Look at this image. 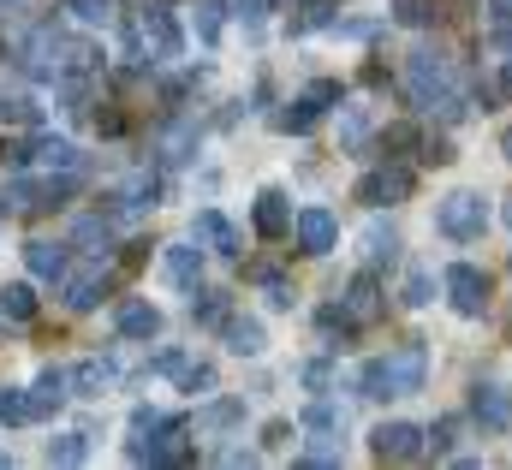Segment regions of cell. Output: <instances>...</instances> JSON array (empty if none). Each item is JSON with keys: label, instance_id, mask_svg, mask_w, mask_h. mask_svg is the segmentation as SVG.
Masks as SVG:
<instances>
[{"label": "cell", "instance_id": "50", "mask_svg": "<svg viewBox=\"0 0 512 470\" xmlns=\"http://www.w3.org/2000/svg\"><path fill=\"white\" fill-rule=\"evenodd\" d=\"M507 221H512V209H507Z\"/></svg>", "mask_w": 512, "mask_h": 470}, {"label": "cell", "instance_id": "22", "mask_svg": "<svg viewBox=\"0 0 512 470\" xmlns=\"http://www.w3.org/2000/svg\"><path fill=\"white\" fill-rule=\"evenodd\" d=\"M191 149H197V125H173L161 137V161H191Z\"/></svg>", "mask_w": 512, "mask_h": 470}, {"label": "cell", "instance_id": "17", "mask_svg": "<svg viewBox=\"0 0 512 470\" xmlns=\"http://www.w3.org/2000/svg\"><path fill=\"white\" fill-rule=\"evenodd\" d=\"M120 334H126V340H155V334H161V310H155V304H137V298L120 304Z\"/></svg>", "mask_w": 512, "mask_h": 470}, {"label": "cell", "instance_id": "39", "mask_svg": "<svg viewBox=\"0 0 512 470\" xmlns=\"http://www.w3.org/2000/svg\"><path fill=\"white\" fill-rule=\"evenodd\" d=\"M262 280H268V304H274V310H286V304H292V286H286V280H274V274H262Z\"/></svg>", "mask_w": 512, "mask_h": 470}, {"label": "cell", "instance_id": "16", "mask_svg": "<svg viewBox=\"0 0 512 470\" xmlns=\"http://www.w3.org/2000/svg\"><path fill=\"white\" fill-rule=\"evenodd\" d=\"M66 387H72V375H66V369H42V375H36V393H30L36 417L60 411V405H66Z\"/></svg>", "mask_w": 512, "mask_h": 470}, {"label": "cell", "instance_id": "35", "mask_svg": "<svg viewBox=\"0 0 512 470\" xmlns=\"http://www.w3.org/2000/svg\"><path fill=\"white\" fill-rule=\"evenodd\" d=\"M179 381H185V393H197V387H215V369L209 363H179Z\"/></svg>", "mask_w": 512, "mask_h": 470}, {"label": "cell", "instance_id": "25", "mask_svg": "<svg viewBox=\"0 0 512 470\" xmlns=\"http://www.w3.org/2000/svg\"><path fill=\"white\" fill-rule=\"evenodd\" d=\"M0 316H12V322H30V316H36V298H30V286H6V292H0Z\"/></svg>", "mask_w": 512, "mask_h": 470}, {"label": "cell", "instance_id": "5", "mask_svg": "<svg viewBox=\"0 0 512 470\" xmlns=\"http://www.w3.org/2000/svg\"><path fill=\"white\" fill-rule=\"evenodd\" d=\"M441 280H447V298H453L465 316H477V310H483V298H489V274H483V268H471V262H453Z\"/></svg>", "mask_w": 512, "mask_h": 470}, {"label": "cell", "instance_id": "44", "mask_svg": "<svg viewBox=\"0 0 512 470\" xmlns=\"http://www.w3.org/2000/svg\"><path fill=\"white\" fill-rule=\"evenodd\" d=\"M489 12H495L501 24H512V0H489Z\"/></svg>", "mask_w": 512, "mask_h": 470}, {"label": "cell", "instance_id": "31", "mask_svg": "<svg viewBox=\"0 0 512 470\" xmlns=\"http://www.w3.org/2000/svg\"><path fill=\"white\" fill-rule=\"evenodd\" d=\"M221 18H227V0H197V30H203V42L221 36Z\"/></svg>", "mask_w": 512, "mask_h": 470}, {"label": "cell", "instance_id": "11", "mask_svg": "<svg viewBox=\"0 0 512 470\" xmlns=\"http://www.w3.org/2000/svg\"><path fill=\"white\" fill-rule=\"evenodd\" d=\"M54 54H66V36H60L54 24H42V30L30 36V72H36V78H54V72H60Z\"/></svg>", "mask_w": 512, "mask_h": 470}, {"label": "cell", "instance_id": "42", "mask_svg": "<svg viewBox=\"0 0 512 470\" xmlns=\"http://www.w3.org/2000/svg\"><path fill=\"white\" fill-rule=\"evenodd\" d=\"M411 143H417V131H411V125H393V131H387V149H411Z\"/></svg>", "mask_w": 512, "mask_h": 470}, {"label": "cell", "instance_id": "30", "mask_svg": "<svg viewBox=\"0 0 512 470\" xmlns=\"http://www.w3.org/2000/svg\"><path fill=\"white\" fill-rule=\"evenodd\" d=\"M393 18L411 24V30H423V24H435V0H393Z\"/></svg>", "mask_w": 512, "mask_h": 470}, {"label": "cell", "instance_id": "37", "mask_svg": "<svg viewBox=\"0 0 512 470\" xmlns=\"http://www.w3.org/2000/svg\"><path fill=\"white\" fill-rule=\"evenodd\" d=\"M30 155H36V149H24L18 137H0V167H12V173H18V167H24Z\"/></svg>", "mask_w": 512, "mask_h": 470}, {"label": "cell", "instance_id": "33", "mask_svg": "<svg viewBox=\"0 0 512 470\" xmlns=\"http://www.w3.org/2000/svg\"><path fill=\"white\" fill-rule=\"evenodd\" d=\"M66 12H72V18H84V24H108L114 0H66Z\"/></svg>", "mask_w": 512, "mask_h": 470}, {"label": "cell", "instance_id": "36", "mask_svg": "<svg viewBox=\"0 0 512 470\" xmlns=\"http://www.w3.org/2000/svg\"><path fill=\"white\" fill-rule=\"evenodd\" d=\"M429 286H435V280H429L423 268H411V274H405V304H429Z\"/></svg>", "mask_w": 512, "mask_h": 470}, {"label": "cell", "instance_id": "43", "mask_svg": "<svg viewBox=\"0 0 512 470\" xmlns=\"http://www.w3.org/2000/svg\"><path fill=\"white\" fill-rule=\"evenodd\" d=\"M304 12H310V24H322L328 18V0H304Z\"/></svg>", "mask_w": 512, "mask_h": 470}, {"label": "cell", "instance_id": "41", "mask_svg": "<svg viewBox=\"0 0 512 470\" xmlns=\"http://www.w3.org/2000/svg\"><path fill=\"white\" fill-rule=\"evenodd\" d=\"M96 125H102L108 137H120V131H126V114H120V108H108V114H96Z\"/></svg>", "mask_w": 512, "mask_h": 470}, {"label": "cell", "instance_id": "27", "mask_svg": "<svg viewBox=\"0 0 512 470\" xmlns=\"http://www.w3.org/2000/svg\"><path fill=\"white\" fill-rule=\"evenodd\" d=\"M30 417H36L30 393H18V387H0V423H30Z\"/></svg>", "mask_w": 512, "mask_h": 470}, {"label": "cell", "instance_id": "29", "mask_svg": "<svg viewBox=\"0 0 512 470\" xmlns=\"http://www.w3.org/2000/svg\"><path fill=\"white\" fill-rule=\"evenodd\" d=\"M78 244L108 250V244H114V221H108V215H84V221H78Z\"/></svg>", "mask_w": 512, "mask_h": 470}, {"label": "cell", "instance_id": "6", "mask_svg": "<svg viewBox=\"0 0 512 470\" xmlns=\"http://www.w3.org/2000/svg\"><path fill=\"white\" fill-rule=\"evenodd\" d=\"M411 197V167H382L358 185V203H405Z\"/></svg>", "mask_w": 512, "mask_h": 470}, {"label": "cell", "instance_id": "45", "mask_svg": "<svg viewBox=\"0 0 512 470\" xmlns=\"http://www.w3.org/2000/svg\"><path fill=\"white\" fill-rule=\"evenodd\" d=\"M239 12H245V18L256 24V18H262V0H239Z\"/></svg>", "mask_w": 512, "mask_h": 470}, {"label": "cell", "instance_id": "48", "mask_svg": "<svg viewBox=\"0 0 512 470\" xmlns=\"http://www.w3.org/2000/svg\"><path fill=\"white\" fill-rule=\"evenodd\" d=\"M6 6H18V0H0V12H6Z\"/></svg>", "mask_w": 512, "mask_h": 470}, {"label": "cell", "instance_id": "9", "mask_svg": "<svg viewBox=\"0 0 512 470\" xmlns=\"http://www.w3.org/2000/svg\"><path fill=\"white\" fill-rule=\"evenodd\" d=\"M417 453H423V429H411V423L376 429V459H417Z\"/></svg>", "mask_w": 512, "mask_h": 470}, {"label": "cell", "instance_id": "19", "mask_svg": "<svg viewBox=\"0 0 512 470\" xmlns=\"http://www.w3.org/2000/svg\"><path fill=\"white\" fill-rule=\"evenodd\" d=\"M24 262H30V274H36V280H60V274H66V244L36 238V244L24 250Z\"/></svg>", "mask_w": 512, "mask_h": 470}, {"label": "cell", "instance_id": "47", "mask_svg": "<svg viewBox=\"0 0 512 470\" xmlns=\"http://www.w3.org/2000/svg\"><path fill=\"white\" fill-rule=\"evenodd\" d=\"M501 155H507V161H512V131H507V137H501Z\"/></svg>", "mask_w": 512, "mask_h": 470}, {"label": "cell", "instance_id": "21", "mask_svg": "<svg viewBox=\"0 0 512 470\" xmlns=\"http://www.w3.org/2000/svg\"><path fill=\"white\" fill-rule=\"evenodd\" d=\"M393 250H399V238H393V227H382V221H370V227H364V256H370V262H393Z\"/></svg>", "mask_w": 512, "mask_h": 470}, {"label": "cell", "instance_id": "3", "mask_svg": "<svg viewBox=\"0 0 512 470\" xmlns=\"http://www.w3.org/2000/svg\"><path fill=\"white\" fill-rule=\"evenodd\" d=\"M435 227H441L447 238H459V244H465V238H483V227H489V209H483V197H477V191H453V197L435 209Z\"/></svg>", "mask_w": 512, "mask_h": 470}, {"label": "cell", "instance_id": "20", "mask_svg": "<svg viewBox=\"0 0 512 470\" xmlns=\"http://www.w3.org/2000/svg\"><path fill=\"white\" fill-rule=\"evenodd\" d=\"M155 197H161L155 173H137V179H126V191L114 197V209H120V215H143V209H155Z\"/></svg>", "mask_w": 512, "mask_h": 470}, {"label": "cell", "instance_id": "1", "mask_svg": "<svg viewBox=\"0 0 512 470\" xmlns=\"http://www.w3.org/2000/svg\"><path fill=\"white\" fill-rule=\"evenodd\" d=\"M423 369H429L423 346H399L393 357L364 363V393H370V399H405V393L423 387Z\"/></svg>", "mask_w": 512, "mask_h": 470}, {"label": "cell", "instance_id": "49", "mask_svg": "<svg viewBox=\"0 0 512 470\" xmlns=\"http://www.w3.org/2000/svg\"><path fill=\"white\" fill-rule=\"evenodd\" d=\"M0 465H12V459H6V453H0Z\"/></svg>", "mask_w": 512, "mask_h": 470}, {"label": "cell", "instance_id": "23", "mask_svg": "<svg viewBox=\"0 0 512 470\" xmlns=\"http://www.w3.org/2000/svg\"><path fill=\"white\" fill-rule=\"evenodd\" d=\"M316 114H322V102H316V96H304V102H292L286 114H274V125H280V131H310Z\"/></svg>", "mask_w": 512, "mask_h": 470}, {"label": "cell", "instance_id": "12", "mask_svg": "<svg viewBox=\"0 0 512 470\" xmlns=\"http://www.w3.org/2000/svg\"><path fill=\"white\" fill-rule=\"evenodd\" d=\"M197 238H203L215 256H239V233H233V221H227L221 209H203V215H197Z\"/></svg>", "mask_w": 512, "mask_h": 470}, {"label": "cell", "instance_id": "40", "mask_svg": "<svg viewBox=\"0 0 512 470\" xmlns=\"http://www.w3.org/2000/svg\"><path fill=\"white\" fill-rule=\"evenodd\" d=\"M453 429H459L453 417H447V423H435V429H429V447H435V453H447V447H453Z\"/></svg>", "mask_w": 512, "mask_h": 470}, {"label": "cell", "instance_id": "34", "mask_svg": "<svg viewBox=\"0 0 512 470\" xmlns=\"http://www.w3.org/2000/svg\"><path fill=\"white\" fill-rule=\"evenodd\" d=\"M191 316H197V322H221V316H227V298H221V292H197Z\"/></svg>", "mask_w": 512, "mask_h": 470}, {"label": "cell", "instance_id": "4", "mask_svg": "<svg viewBox=\"0 0 512 470\" xmlns=\"http://www.w3.org/2000/svg\"><path fill=\"white\" fill-rule=\"evenodd\" d=\"M60 298H66V310H96V304L108 298V268H102V256L84 262V268H66V274H60Z\"/></svg>", "mask_w": 512, "mask_h": 470}, {"label": "cell", "instance_id": "8", "mask_svg": "<svg viewBox=\"0 0 512 470\" xmlns=\"http://www.w3.org/2000/svg\"><path fill=\"white\" fill-rule=\"evenodd\" d=\"M471 417L489 429V435H507L512 429V399L501 387H477V399H471Z\"/></svg>", "mask_w": 512, "mask_h": 470}, {"label": "cell", "instance_id": "18", "mask_svg": "<svg viewBox=\"0 0 512 470\" xmlns=\"http://www.w3.org/2000/svg\"><path fill=\"white\" fill-rule=\"evenodd\" d=\"M36 161L54 167V173H78V167H84L78 143H66V137H36Z\"/></svg>", "mask_w": 512, "mask_h": 470}, {"label": "cell", "instance_id": "38", "mask_svg": "<svg viewBox=\"0 0 512 470\" xmlns=\"http://www.w3.org/2000/svg\"><path fill=\"white\" fill-rule=\"evenodd\" d=\"M340 131H346V143L358 149V143H364V131H370V119H364V108H346V125H340Z\"/></svg>", "mask_w": 512, "mask_h": 470}, {"label": "cell", "instance_id": "24", "mask_svg": "<svg viewBox=\"0 0 512 470\" xmlns=\"http://www.w3.org/2000/svg\"><path fill=\"white\" fill-rule=\"evenodd\" d=\"M227 352L256 357L262 352V328H256V322H227Z\"/></svg>", "mask_w": 512, "mask_h": 470}, {"label": "cell", "instance_id": "46", "mask_svg": "<svg viewBox=\"0 0 512 470\" xmlns=\"http://www.w3.org/2000/svg\"><path fill=\"white\" fill-rule=\"evenodd\" d=\"M501 96H512V60H507V72H501Z\"/></svg>", "mask_w": 512, "mask_h": 470}, {"label": "cell", "instance_id": "7", "mask_svg": "<svg viewBox=\"0 0 512 470\" xmlns=\"http://www.w3.org/2000/svg\"><path fill=\"white\" fill-rule=\"evenodd\" d=\"M334 238H340V227H334L328 209H304V215H298V250H304V256H328Z\"/></svg>", "mask_w": 512, "mask_h": 470}, {"label": "cell", "instance_id": "15", "mask_svg": "<svg viewBox=\"0 0 512 470\" xmlns=\"http://www.w3.org/2000/svg\"><path fill=\"white\" fill-rule=\"evenodd\" d=\"M286 227H292L286 197H280V191H262V197H256V233L262 238H286Z\"/></svg>", "mask_w": 512, "mask_h": 470}, {"label": "cell", "instance_id": "14", "mask_svg": "<svg viewBox=\"0 0 512 470\" xmlns=\"http://www.w3.org/2000/svg\"><path fill=\"white\" fill-rule=\"evenodd\" d=\"M346 316H352V322H376V316H382V286H376L370 274H358V280L346 286Z\"/></svg>", "mask_w": 512, "mask_h": 470}, {"label": "cell", "instance_id": "13", "mask_svg": "<svg viewBox=\"0 0 512 470\" xmlns=\"http://www.w3.org/2000/svg\"><path fill=\"white\" fill-rule=\"evenodd\" d=\"M161 268H167V280H173V286H191V292H197V274H203V250H191V244H167Z\"/></svg>", "mask_w": 512, "mask_h": 470}, {"label": "cell", "instance_id": "32", "mask_svg": "<svg viewBox=\"0 0 512 470\" xmlns=\"http://www.w3.org/2000/svg\"><path fill=\"white\" fill-rule=\"evenodd\" d=\"M304 429H316V435H334V429H340V411H334L328 399H316V405L304 411Z\"/></svg>", "mask_w": 512, "mask_h": 470}, {"label": "cell", "instance_id": "10", "mask_svg": "<svg viewBox=\"0 0 512 470\" xmlns=\"http://www.w3.org/2000/svg\"><path fill=\"white\" fill-rule=\"evenodd\" d=\"M143 42H149L161 60H173V54H179V24H173L167 12H155L149 0H143Z\"/></svg>", "mask_w": 512, "mask_h": 470}, {"label": "cell", "instance_id": "28", "mask_svg": "<svg viewBox=\"0 0 512 470\" xmlns=\"http://www.w3.org/2000/svg\"><path fill=\"white\" fill-rule=\"evenodd\" d=\"M108 381H114V363H78V369H72V387H78V393H96V387H108Z\"/></svg>", "mask_w": 512, "mask_h": 470}, {"label": "cell", "instance_id": "26", "mask_svg": "<svg viewBox=\"0 0 512 470\" xmlns=\"http://www.w3.org/2000/svg\"><path fill=\"white\" fill-rule=\"evenodd\" d=\"M84 453H90L84 435H54L48 441V465H84Z\"/></svg>", "mask_w": 512, "mask_h": 470}, {"label": "cell", "instance_id": "2", "mask_svg": "<svg viewBox=\"0 0 512 470\" xmlns=\"http://www.w3.org/2000/svg\"><path fill=\"white\" fill-rule=\"evenodd\" d=\"M405 84H411V102L417 108H441L447 119H459V96H453V84H447V66L429 54V48H417L411 60H405Z\"/></svg>", "mask_w": 512, "mask_h": 470}]
</instances>
